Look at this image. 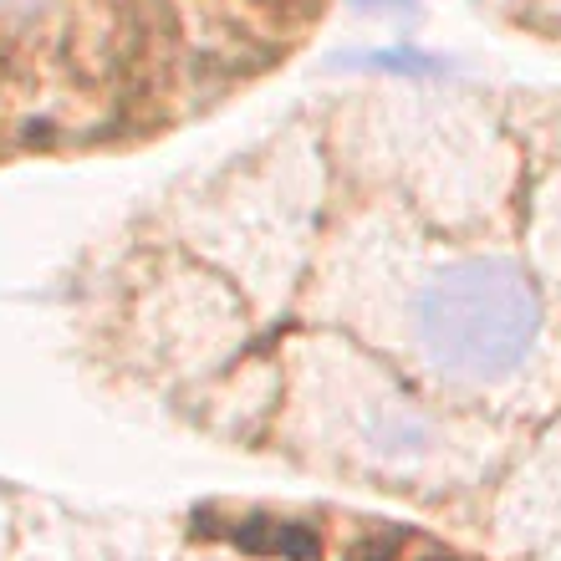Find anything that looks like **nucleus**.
I'll return each instance as SVG.
<instances>
[{
  "mask_svg": "<svg viewBox=\"0 0 561 561\" xmlns=\"http://www.w3.org/2000/svg\"><path fill=\"white\" fill-rule=\"evenodd\" d=\"M317 307L470 399H520L557 368L551 311L516 255L428 240L388 209L332 240Z\"/></svg>",
  "mask_w": 561,
  "mask_h": 561,
  "instance_id": "nucleus-1",
  "label": "nucleus"
},
{
  "mask_svg": "<svg viewBox=\"0 0 561 561\" xmlns=\"http://www.w3.org/2000/svg\"><path fill=\"white\" fill-rule=\"evenodd\" d=\"M296 414L322 434L327 455L357 459L363 470L419 474L459 455L455 428L337 342H307L296 353Z\"/></svg>",
  "mask_w": 561,
  "mask_h": 561,
  "instance_id": "nucleus-2",
  "label": "nucleus"
},
{
  "mask_svg": "<svg viewBox=\"0 0 561 561\" xmlns=\"http://www.w3.org/2000/svg\"><path fill=\"white\" fill-rule=\"evenodd\" d=\"M368 134L393 159L388 169L399 174V184H409L419 205L444 220H480L501 205L511 148L490 113L465 98L403 88L399 98L373 103Z\"/></svg>",
  "mask_w": 561,
  "mask_h": 561,
  "instance_id": "nucleus-3",
  "label": "nucleus"
},
{
  "mask_svg": "<svg viewBox=\"0 0 561 561\" xmlns=\"http://www.w3.org/2000/svg\"><path fill=\"white\" fill-rule=\"evenodd\" d=\"M317 148H296L280 138L255 163H240L236 174L209 184L194 205V245H205L251 286H271L296 271V255L307 245L311 215H317Z\"/></svg>",
  "mask_w": 561,
  "mask_h": 561,
  "instance_id": "nucleus-4",
  "label": "nucleus"
},
{
  "mask_svg": "<svg viewBox=\"0 0 561 561\" xmlns=\"http://www.w3.org/2000/svg\"><path fill=\"white\" fill-rule=\"evenodd\" d=\"M337 72L347 77H388L403 88H439L449 82V57H434L414 42H383V46H353L337 57Z\"/></svg>",
  "mask_w": 561,
  "mask_h": 561,
  "instance_id": "nucleus-5",
  "label": "nucleus"
},
{
  "mask_svg": "<svg viewBox=\"0 0 561 561\" xmlns=\"http://www.w3.org/2000/svg\"><path fill=\"white\" fill-rule=\"evenodd\" d=\"M531 230H536V255H541V266H547L551 286L561 296V169L536 190Z\"/></svg>",
  "mask_w": 561,
  "mask_h": 561,
  "instance_id": "nucleus-6",
  "label": "nucleus"
},
{
  "mask_svg": "<svg viewBox=\"0 0 561 561\" xmlns=\"http://www.w3.org/2000/svg\"><path fill=\"white\" fill-rule=\"evenodd\" d=\"M347 11L363 21H409L419 11V0H347Z\"/></svg>",
  "mask_w": 561,
  "mask_h": 561,
  "instance_id": "nucleus-7",
  "label": "nucleus"
},
{
  "mask_svg": "<svg viewBox=\"0 0 561 561\" xmlns=\"http://www.w3.org/2000/svg\"><path fill=\"white\" fill-rule=\"evenodd\" d=\"M57 0H0V21L5 26H31V21H42Z\"/></svg>",
  "mask_w": 561,
  "mask_h": 561,
  "instance_id": "nucleus-8",
  "label": "nucleus"
},
{
  "mask_svg": "<svg viewBox=\"0 0 561 561\" xmlns=\"http://www.w3.org/2000/svg\"><path fill=\"white\" fill-rule=\"evenodd\" d=\"M428 561H455V557H428Z\"/></svg>",
  "mask_w": 561,
  "mask_h": 561,
  "instance_id": "nucleus-9",
  "label": "nucleus"
}]
</instances>
